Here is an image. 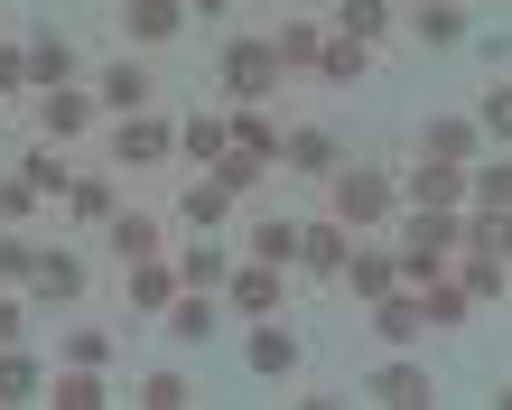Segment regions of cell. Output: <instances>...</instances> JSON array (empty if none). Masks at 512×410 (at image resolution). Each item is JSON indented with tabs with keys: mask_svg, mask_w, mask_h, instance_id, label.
Segmentation results:
<instances>
[{
	"mask_svg": "<svg viewBox=\"0 0 512 410\" xmlns=\"http://www.w3.org/2000/svg\"><path fill=\"white\" fill-rule=\"evenodd\" d=\"M317 187H326V215H336L345 233H373V224L391 215V178H382V168H345V159H336Z\"/></svg>",
	"mask_w": 512,
	"mask_h": 410,
	"instance_id": "obj_1",
	"label": "cell"
},
{
	"mask_svg": "<svg viewBox=\"0 0 512 410\" xmlns=\"http://www.w3.org/2000/svg\"><path fill=\"white\" fill-rule=\"evenodd\" d=\"M280 84H289V75H280V56H270V38H233V47H224V94H233V103H270Z\"/></svg>",
	"mask_w": 512,
	"mask_h": 410,
	"instance_id": "obj_2",
	"label": "cell"
},
{
	"mask_svg": "<svg viewBox=\"0 0 512 410\" xmlns=\"http://www.w3.org/2000/svg\"><path fill=\"white\" fill-rule=\"evenodd\" d=\"M103 243H112V261H149V252H168V215L159 205H112Z\"/></svg>",
	"mask_w": 512,
	"mask_h": 410,
	"instance_id": "obj_3",
	"label": "cell"
},
{
	"mask_svg": "<svg viewBox=\"0 0 512 410\" xmlns=\"http://www.w3.org/2000/svg\"><path fill=\"white\" fill-rule=\"evenodd\" d=\"M224 308L233 317H280V261H233V271H224Z\"/></svg>",
	"mask_w": 512,
	"mask_h": 410,
	"instance_id": "obj_4",
	"label": "cell"
},
{
	"mask_svg": "<svg viewBox=\"0 0 512 410\" xmlns=\"http://www.w3.org/2000/svg\"><path fill=\"white\" fill-rule=\"evenodd\" d=\"M94 131V94H66V84H38V150Z\"/></svg>",
	"mask_w": 512,
	"mask_h": 410,
	"instance_id": "obj_5",
	"label": "cell"
},
{
	"mask_svg": "<svg viewBox=\"0 0 512 410\" xmlns=\"http://www.w3.org/2000/svg\"><path fill=\"white\" fill-rule=\"evenodd\" d=\"M149 94H159L149 56H122V66H103V75H94V112H149Z\"/></svg>",
	"mask_w": 512,
	"mask_h": 410,
	"instance_id": "obj_6",
	"label": "cell"
},
{
	"mask_svg": "<svg viewBox=\"0 0 512 410\" xmlns=\"http://www.w3.org/2000/svg\"><path fill=\"white\" fill-rule=\"evenodd\" d=\"M112 122H122V131H112V159H122V168H159L177 150V131L149 122V112H112Z\"/></svg>",
	"mask_w": 512,
	"mask_h": 410,
	"instance_id": "obj_7",
	"label": "cell"
},
{
	"mask_svg": "<svg viewBox=\"0 0 512 410\" xmlns=\"http://www.w3.org/2000/svg\"><path fill=\"white\" fill-rule=\"evenodd\" d=\"M122 28H131L140 56H159L177 28H187V0H122Z\"/></svg>",
	"mask_w": 512,
	"mask_h": 410,
	"instance_id": "obj_8",
	"label": "cell"
},
{
	"mask_svg": "<svg viewBox=\"0 0 512 410\" xmlns=\"http://www.w3.org/2000/svg\"><path fill=\"white\" fill-rule=\"evenodd\" d=\"M308 75H317V84H354V75H373V47H364V38H345V28H317Z\"/></svg>",
	"mask_w": 512,
	"mask_h": 410,
	"instance_id": "obj_9",
	"label": "cell"
},
{
	"mask_svg": "<svg viewBox=\"0 0 512 410\" xmlns=\"http://www.w3.org/2000/svg\"><path fill=\"white\" fill-rule=\"evenodd\" d=\"M345 243H354V233H345L336 215L298 224V261H308V280H336V271H345Z\"/></svg>",
	"mask_w": 512,
	"mask_h": 410,
	"instance_id": "obj_10",
	"label": "cell"
},
{
	"mask_svg": "<svg viewBox=\"0 0 512 410\" xmlns=\"http://www.w3.org/2000/svg\"><path fill=\"white\" fill-rule=\"evenodd\" d=\"M28 299H38V308L84 299V261H75V252H38V271H28Z\"/></svg>",
	"mask_w": 512,
	"mask_h": 410,
	"instance_id": "obj_11",
	"label": "cell"
},
{
	"mask_svg": "<svg viewBox=\"0 0 512 410\" xmlns=\"http://www.w3.org/2000/svg\"><path fill=\"white\" fill-rule=\"evenodd\" d=\"M280 159L298 168V178H326L345 150H336V131H326V122H298V131H280Z\"/></svg>",
	"mask_w": 512,
	"mask_h": 410,
	"instance_id": "obj_12",
	"label": "cell"
},
{
	"mask_svg": "<svg viewBox=\"0 0 512 410\" xmlns=\"http://www.w3.org/2000/svg\"><path fill=\"white\" fill-rule=\"evenodd\" d=\"M177 289H187V280H177V261H168V252L131 261V317H159V308L177 299Z\"/></svg>",
	"mask_w": 512,
	"mask_h": 410,
	"instance_id": "obj_13",
	"label": "cell"
},
{
	"mask_svg": "<svg viewBox=\"0 0 512 410\" xmlns=\"http://www.w3.org/2000/svg\"><path fill=\"white\" fill-rule=\"evenodd\" d=\"M47 401H56V410H103L112 383H103V364H56V373H47Z\"/></svg>",
	"mask_w": 512,
	"mask_h": 410,
	"instance_id": "obj_14",
	"label": "cell"
},
{
	"mask_svg": "<svg viewBox=\"0 0 512 410\" xmlns=\"http://www.w3.org/2000/svg\"><path fill=\"white\" fill-rule=\"evenodd\" d=\"M373 401H391V410H429L438 383H429V364H382V373H373Z\"/></svg>",
	"mask_w": 512,
	"mask_h": 410,
	"instance_id": "obj_15",
	"label": "cell"
},
{
	"mask_svg": "<svg viewBox=\"0 0 512 410\" xmlns=\"http://www.w3.org/2000/svg\"><path fill=\"white\" fill-rule=\"evenodd\" d=\"M336 280L354 289V299H382L401 271H391V252H382V243H345V271H336Z\"/></svg>",
	"mask_w": 512,
	"mask_h": 410,
	"instance_id": "obj_16",
	"label": "cell"
},
{
	"mask_svg": "<svg viewBox=\"0 0 512 410\" xmlns=\"http://www.w3.org/2000/svg\"><path fill=\"white\" fill-rule=\"evenodd\" d=\"M373 336H382V345H419V299H410V280H391L382 299H373Z\"/></svg>",
	"mask_w": 512,
	"mask_h": 410,
	"instance_id": "obj_17",
	"label": "cell"
},
{
	"mask_svg": "<svg viewBox=\"0 0 512 410\" xmlns=\"http://www.w3.org/2000/svg\"><path fill=\"white\" fill-rule=\"evenodd\" d=\"M410 299H419V327H466V308H475L447 271H438V280H410Z\"/></svg>",
	"mask_w": 512,
	"mask_h": 410,
	"instance_id": "obj_18",
	"label": "cell"
},
{
	"mask_svg": "<svg viewBox=\"0 0 512 410\" xmlns=\"http://www.w3.org/2000/svg\"><path fill=\"white\" fill-rule=\"evenodd\" d=\"M159 317H168V336H177V345H205V336H215V289H177Z\"/></svg>",
	"mask_w": 512,
	"mask_h": 410,
	"instance_id": "obj_19",
	"label": "cell"
},
{
	"mask_svg": "<svg viewBox=\"0 0 512 410\" xmlns=\"http://www.w3.org/2000/svg\"><path fill=\"white\" fill-rule=\"evenodd\" d=\"M475 150H485V131H475V122H429V131H419V159L475 168Z\"/></svg>",
	"mask_w": 512,
	"mask_h": 410,
	"instance_id": "obj_20",
	"label": "cell"
},
{
	"mask_svg": "<svg viewBox=\"0 0 512 410\" xmlns=\"http://www.w3.org/2000/svg\"><path fill=\"white\" fill-rule=\"evenodd\" d=\"M401 187H410V205H457V196H466V168H447V159H419Z\"/></svg>",
	"mask_w": 512,
	"mask_h": 410,
	"instance_id": "obj_21",
	"label": "cell"
},
{
	"mask_svg": "<svg viewBox=\"0 0 512 410\" xmlns=\"http://www.w3.org/2000/svg\"><path fill=\"white\" fill-rule=\"evenodd\" d=\"M243 355H252V373H298V336L280 327V317H261V327H252V345H243Z\"/></svg>",
	"mask_w": 512,
	"mask_h": 410,
	"instance_id": "obj_22",
	"label": "cell"
},
{
	"mask_svg": "<svg viewBox=\"0 0 512 410\" xmlns=\"http://www.w3.org/2000/svg\"><path fill=\"white\" fill-rule=\"evenodd\" d=\"M177 215H187V224H224L233 215V187L224 178H187V187H177Z\"/></svg>",
	"mask_w": 512,
	"mask_h": 410,
	"instance_id": "obj_23",
	"label": "cell"
},
{
	"mask_svg": "<svg viewBox=\"0 0 512 410\" xmlns=\"http://www.w3.org/2000/svg\"><path fill=\"white\" fill-rule=\"evenodd\" d=\"M243 252H252V261H280V271H289V261H298V224H289V215H261V224L243 233Z\"/></svg>",
	"mask_w": 512,
	"mask_h": 410,
	"instance_id": "obj_24",
	"label": "cell"
},
{
	"mask_svg": "<svg viewBox=\"0 0 512 410\" xmlns=\"http://www.w3.org/2000/svg\"><path fill=\"white\" fill-rule=\"evenodd\" d=\"M224 140H233V122H224V112H196V122L177 131V150H187L196 168H215V159H224Z\"/></svg>",
	"mask_w": 512,
	"mask_h": 410,
	"instance_id": "obj_25",
	"label": "cell"
},
{
	"mask_svg": "<svg viewBox=\"0 0 512 410\" xmlns=\"http://www.w3.org/2000/svg\"><path fill=\"white\" fill-rule=\"evenodd\" d=\"M28 271H38V233L0 224V289H28Z\"/></svg>",
	"mask_w": 512,
	"mask_h": 410,
	"instance_id": "obj_26",
	"label": "cell"
},
{
	"mask_svg": "<svg viewBox=\"0 0 512 410\" xmlns=\"http://www.w3.org/2000/svg\"><path fill=\"white\" fill-rule=\"evenodd\" d=\"M38 355H28V345H0V401H38Z\"/></svg>",
	"mask_w": 512,
	"mask_h": 410,
	"instance_id": "obj_27",
	"label": "cell"
},
{
	"mask_svg": "<svg viewBox=\"0 0 512 410\" xmlns=\"http://www.w3.org/2000/svg\"><path fill=\"white\" fill-rule=\"evenodd\" d=\"M233 150H252V159H280V122H270L261 103H243V112H233Z\"/></svg>",
	"mask_w": 512,
	"mask_h": 410,
	"instance_id": "obj_28",
	"label": "cell"
},
{
	"mask_svg": "<svg viewBox=\"0 0 512 410\" xmlns=\"http://www.w3.org/2000/svg\"><path fill=\"white\" fill-rule=\"evenodd\" d=\"M270 56H280V75H308V56H317V19H289L280 38H270Z\"/></svg>",
	"mask_w": 512,
	"mask_h": 410,
	"instance_id": "obj_29",
	"label": "cell"
},
{
	"mask_svg": "<svg viewBox=\"0 0 512 410\" xmlns=\"http://www.w3.org/2000/svg\"><path fill=\"white\" fill-rule=\"evenodd\" d=\"M224 271H233V261L215 243H187V252H177V280H187V289H224Z\"/></svg>",
	"mask_w": 512,
	"mask_h": 410,
	"instance_id": "obj_30",
	"label": "cell"
},
{
	"mask_svg": "<svg viewBox=\"0 0 512 410\" xmlns=\"http://www.w3.org/2000/svg\"><path fill=\"white\" fill-rule=\"evenodd\" d=\"M75 75V47L66 38H38V47H28V84H66Z\"/></svg>",
	"mask_w": 512,
	"mask_h": 410,
	"instance_id": "obj_31",
	"label": "cell"
},
{
	"mask_svg": "<svg viewBox=\"0 0 512 410\" xmlns=\"http://www.w3.org/2000/svg\"><path fill=\"white\" fill-rule=\"evenodd\" d=\"M466 196L485 205V215H503V205H512V168H503V159H494V168H466Z\"/></svg>",
	"mask_w": 512,
	"mask_h": 410,
	"instance_id": "obj_32",
	"label": "cell"
},
{
	"mask_svg": "<svg viewBox=\"0 0 512 410\" xmlns=\"http://www.w3.org/2000/svg\"><path fill=\"white\" fill-rule=\"evenodd\" d=\"M345 38H364V47H382V28H391V10H382V0H345Z\"/></svg>",
	"mask_w": 512,
	"mask_h": 410,
	"instance_id": "obj_33",
	"label": "cell"
},
{
	"mask_svg": "<svg viewBox=\"0 0 512 410\" xmlns=\"http://www.w3.org/2000/svg\"><path fill=\"white\" fill-rule=\"evenodd\" d=\"M215 178H224L233 196H243V187H261V178H270V159H252V150H233V140H224V159H215Z\"/></svg>",
	"mask_w": 512,
	"mask_h": 410,
	"instance_id": "obj_34",
	"label": "cell"
},
{
	"mask_svg": "<svg viewBox=\"0 0 512 410\" xmlns=\"http://www.w3.org/2000/svg\"><path fill=\"white\" fill-rule=\"evenodd\" d=\"M131 401H149V410H177V401H196V392H187V373H177V364H159V373H149V383H140Z\"/></svg>",
	"mask_w": 512,
	"mask_h": 410,
	"instance_id": "obj_35",
	"label": "cell"
},
{
	"mask_svg": "<svg viewBox=\"0 0 512 410\" xmlns=\"http://www.w3.org/2000/svg\"><path fill=\"white\" fill-rule=\"evenodd\" d=\"M19 178L38 187V196H66V187H75V168H56L47 150H28V159H19Z\"/></svg>",
	"mask_w": 512,
	"mask_h": 410,
	"instance_id": "obj_36",
	"label": "cell"
},
{
	"mask_svg": "<svg viewBox=\"0 0 512 410\" xmlns=\"http://www.w3.org/2000/svg\"><path fill=\"white\" fill-rule=\"evenodd\" d=\"M475 131H494V140L512 131V84H503V75L485 84V103H475Z\"/></svg>",
	"mask_w": 512,
	"mask_h": 410,
	"instance_id": "obj_37",
	"label": "cell"
},
{
	"mask_svg": "<svg viewBox=\"0 0 512 410\" xmlns=\"http://www.w3.org/2000/svg\"><path fill=\"white\" fill-rule=\"evenodd\" d=\"M66 205H75L84 224H103V215H112V178H75V187H66Z\"/></svg>",
	"mask_w": 512,
	"mask_h": 410,
	"instance_id": "obj_38",
	"label": "cell"
},
{
	"mask_svg": "<svg viewBox=\"0 0 512 410\" xmlns=\"http://www.w3.org/2000/svg\"><path fill=\"white\" fill-rule=\"evenodd\" d=\"M410 28H419V38H429V47H447V38H457V28H466V19H457V10H447V0H419V19H410Z\"/></svg>",
	"mask_w": 512,
	"mask_h": 410,
	"instance_id": "obj_39",
	"label": "cell"
},
{
	"mask_svg": "<svg viewBox=\"0 0 512 410\" xmlns=\"http://www.w3.org/2000/svg\"><path fill=\"white\" fill-rule=\"evenodd\" d=\"M28 205H38V187L10 168V178H0V224H28Z\"/></svg>",
	"mask_w": 512,
	"mask_h": 410,
	"instance_id": "obj_40",
	"label": "cell"
},
{
	"mask_svg": "<svg viewBox=\"0 0 512 410\" xmlns=\"http://www.w3.org/2000/svg\"><path fill=\"white\" fill-rule=\"evenodd\" d=\"M103 355H112L103 327H75V336H66V364H103Z\"/></svg>",
	"mask_w": 512,
	"mask_h": 410,
	"instance_id": "obj_41",
	"label": "cell"
},
{
	"mask_svg": "<svg viewBox=\"0 0 512 410\" xmlns=\"http://www.w3.org/2000/svg\"><path fill=\"white\" fill-rule=\"evenodd\" d=\"M0 345H28V308H19V289H0Z\"/></svg>",
	"mask_w": 512,
	"mask_h": 410,
	"instance_id": "obj_42",
	"label": "cell"
},
{
	"mask_svg": "<svg viewBox=\"0 0 512 410\" xmlns=\"http://www.w3.org/2000/svg\"><path fill=\"white\" fill-rule=\"evenodd\" d=\"M19 84H28V47L0 38V94H19Z\"/></svg>",
	"mask_w": 512,
	"mask_h": 410,
	"instance_id": "obj_43",
	"label": "cell"
}]
</instances>
